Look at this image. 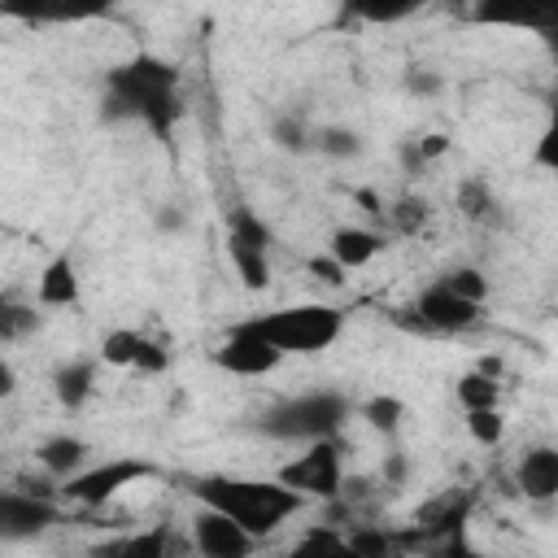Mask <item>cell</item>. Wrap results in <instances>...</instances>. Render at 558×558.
<instances>
[{
  "instance_id": "obj_1",
  "label": "cell",
  "mask_w": 558,
  "mask_h": 558,
  "mask_svg": "<svg viewBox=\"0 0 558 558\" xmlns=\"http://www.w3.org/2000/svg\"><path fill=\"white\" fill-rule=\"evenodd\" d=\"M183 74L166 57L135 52L105 70L100 83V122H140L166 153H174V131L183 122Z\"/></svg>"
},
{
  "instance_id": "obj_2",
  "label": "cell",
  "mask_w": 558,
  "mask_h": 558,
  "mask_svg": "<svg viewBox=\"0 0 558 558\" xmlns=\"http://www.w3.org/2000/svg\"><path fill=\"white\" fill-rule=\"evenodd\" d=\"M183 484H187V493L201 506H214V510L231 514L257 541L275 536L288 519H296L310 506V497L296 493L292 484H283L279 475L275 480H248V475H222V471H214V475H187Z\"/></svg>"
},
{
  "instance_id": "obj_3",
  "label": "cell",
  "mask_w": 558,
  "mask_h": 558,
  "mask_svg": "<svg viewBox=\"0 0 558 558\" xmlns=\"http://www.w3.org/2000/svg\"><path fill=\"white\" fill-rule=\"evenodd\" d=\"M353 414V401L336 388H310V392H296V397H283L275 401L270 410H262L248 432L266 436V440H296V445H310V440H327V436H340V427L349 423Z\"/></svg>"
},
{
  "instance_id": "obj_4",
  "label": "cell",
  "mask_w": 558,
  "mask_h": 558,
  "mask_svg": "<svg viewBox=\"0 0 558 558\" xmlns=\"http://www.w3.org/2000/svg\"><path fill=\"white\" fill-rule=\"evenodd\" d=\"M257 336H266L283 357H314L331 349L344 331V310L327 301H301V305H279L253 318H240Z\"/></svg>"
},
{
  "instance_id": "obj_5",
  "label": "cell",
  "mask_w": 558,
  "mask_h": 558,
  "mask_svg": "<svg viewBox=\"0 0 558 558\" xmlns=\"http://www.w3.org/2000/svg\"><path fill=\"white\" fill-rule=\"evenodd\" d=\"M471 510H475V493L471 488H462V484L440 488L436 497H427L414 510L410 527L392 532V541H397V549H432L436 554L445 541L462 536V527L471 523Z\"/></svg>"
},
{
  "instance_id": "obj_6",
  "label": "cell",
  "mask_w": 558,
  "mask_h": 558,
  "mask_svg": "<svg viewBox=\"0 0 558 558\" xmlns=\"http://www.w3.org/2000/svg\"><path fill=\"white\" fill-rule=\"evenodd\" d=\"M270 244H275L270 222L257 209L240 205L227 214V257L248 292H262L270 283Z\"/></svg>"
},
{
  "instance_id": "obj_7",
  "label": "cell",
  "mask_w": 558,
  "mask_h": 558,
  "mask_svg": "<svg viewBox=\"0 0 558 558\" xmlns=\"http://www.w3.org/2000/svg\"><path fill=\"white\" fill-rule=\"evenodd\" d=\"M153 475H157V466L148 458H109V462L83 466L70 480H61V497L83 506V510H96V506L113 501L122 488H131L140 480H153Z\"/></svg>"
},
{
  "instance_id": "obj_8",
  "label": "cell",
  "mask_w": 558,
  "mask_h": 558,
  "mask_svg": "<svg viewBox=\"0 0 558 558\" xmlns=\"http://www.w3.org/2000/svg\"><path fill=\"white\" fill-rule=\"evenodd\" d=\"M283 484H292L296 493H305L310 501H331L340 497L344 488V466H340V436H327V440H310L305 453H296L292 462H283L275 471Z\"/></svg>"
},
{
  "instance_id": "obj_9",
  "label": "cell",
  "mask_w": 558,
  "mask_h": 558,
  "mask_svg": "<svg viewBox=\"0 0 558 558\" xmlns=\"http://www.w3.org/2000/svg\"><path fill=\"white\" fill-rule=\"evenodd\" d=\"M414 323L423 327V331H440V336H462V331H471V327H480V318H484V305L480 301H466V296H458L453 288H445L440 279H432L418 296H414Z\"/></svg>"
},
{
  "instance_id": "obj_10",
  "label": "cell",
  "mask_w": 558,
  "mask_h": 558,
  "mask_svg": "<svg viewBox=\"0 0 558 558\" xmlns=\"http://www.w3.org/2000/svg\"><path fill=\"white\" fill-rule=\"evenodd\" d=\"M279 362H283V353H279L266 336H257L253 327H244V323H235V327L227 331V340L214 349V366L227 371V375H235V379L270 375Z\"/></svg>"
},
{
  "instance_id": "obj_11",
  "label": "cell",
  "mask_w": 558,
  "mask_h": 558,
  "mask_svg": "<svg viewBox=\"0 0 558 558\" xmlns=\"http://www.w3.org/2000/svg\"><path fill=\"white\" fill-rule=\"evenodd\" d=\"M61 519L52 497H35L26 488H0V541L17 545V541H35L44 536L52 523Z\"/></svg>"
},
{
  "instance_id": "obj_12",
  "label": "cell",
  "mask_w": 558,
  "mask_h": 558,
  "mask_svg": "<svg viewBox=\"0 0 558 558\" xmlns=\"http://www.w3.org/2000/svg\"><path fill=\"white\" fill-rule=\"evenodd\" d=\"M475 26H501V31H532L549 35L558 31V0H471Z\"/></svg>"
},
{
  "instance_id": "obj_13",
  "label": "cell",
  "mask_w": 558,
  "mask_h": 558,
  "mask_svg": "<svg viewBox=\"0 0 558 558\" xmlns=\"http://www.w3.org/2000/svg\"><path fill=\"white\" fill-rule=\"evenodd\" d=\"M126 0H0V13L31 26H65V22H96L122 9Z\"/></svg>"
},
{
  "instance_id": "obj_14",
  "label": "cell",
  "mask_w": 558,
  "mask_h": 558,
  "mask_svg": "<svg viewBox=\"0 0 558 558\" xmlns=\"http://www.w3.org/2000/svg\"><path fill=\"white\" fill-rule=\"evenodd\" d=\"M192 545H196V554H205V558H244V554H253L262 541H257L248 527H240L231 514H222V510H214V506H201V510L192 514Z\"/></svg>"
},
{
  "instance_id": "obj_15",
  "label": "cell",
  "mask_w": 558,
  "mask_h": 558,
  "mask_svg": "<svg viewBox=\"0 0 558 558\" xmlns=\"http://www.w3.org/2000/svg\"><path fill=\"white\" fill-rule=\"evenodd\" d=\"M514 493L532 506L558 501V445H532L523 449L514 466Z\"/></svg>"
},
{
  "instance_id": "obj_16",
  "label": "cell",
  "mask_w": 558,
  "mask_h": 558,
  "mask_svg": "<svg viewBox=\"0 0 558 558\" xmlns=\"http://www.w3.org/2000/svg\"><path fill=\"white\" fill-rule=\"evenodd\" d=\"M35 301L44 310H78L83 301V279H78V266L70 253H52L39 270V283H35Z\"/></svg>"
},
{
  "instance_id": "obj_17",
  "label": "cell",
  "mask_w": 558,
  "mask_h": 558,
  "mask_svg": "<svg viewBox=\"0 0 558 558\" xmlns=\"http://www.w3.org/2000/svg\"><path fill=\"white\" fill-rule=\"evenodd\" d=\"M453 209H458L466 222H475V227H506V222H510L501 196H497L493 183L480 179V174L458 179V187H453Z\"/></svg>"
},
{
  "instance_id": "obj_18",
  "label": "cell",
  "mask_w": 558,
  "mask_h": 558,
  "mask_svg": "<svg viewBox=\"0 0 558 558\" xmlns=\"http://www.w3.org/2000/svg\"><path fill=\"white\" fill-rule=\"evenodd\" d=\"M100 353L96 357H70V362H61L57 371H52V397H57V405L61 410H83L87 401H92V392H96V375H100Z\"/></svg>"
},
{
  "instance_id": "obj_19",
  "label": "cell",
  "mask_w": 558,
  "mask_h": 558,
  "mask_svg": "<svg viewBox=\"0 0 558 558\" xmlns=\"http://www.w3.org/2000/svg\"><path fill=\"white\" fill-rule=\"evenodd\" d=\"M87 458H92V445H87L83 436H70V432L44 436V440L35 445V462H39L48 475H57V480H70L74 471H83Z\"/></svg>"
},
{
  "instance_id": "obj_20",
  "label": "cell",
  "mask_w": 558,
  "mask_h": 558,
  "mask_svg": "<svg viewBox=\"0 0 558 558\" xmlns=\"http://www.w3.org/2000/svg\"><path fill=\"white\" fill-rule=\"evenodd\" d=\"M327 253L344 270H362L366 262H375L384 253V235L375 227H336L331 240H327Z\"/></svg>"
},
{
  "instance_id": "obj_21",
  "label": "cell",
  "mask_w": 558,
  "mask_h": 558,
  "mask_svg": "<svg viewBox=\"0 0 558 558\" xmlns=\"http://www.w3.org/2000/svg\"><path fill=\"white\" fill-rule=\"evenodd\" d=\"M174 549L170 532L166 527H153V532H131V536H118V541H100L92 554L100 558H113V554H126V558H166Z\"/></svg>"
},
{
  "instance_id": "obj_22",
  "label": "cell",
  "mask_w": 558,
  "mask_h": 558,
  "mask_svg": "<svg viewBox=\"0 0 558 558\" xmlns=\"http://www.w3.org/2000/svg\"><path fill=\"white\" fill-rule=\"evenodd\" d=\"M44 305L39 301H17V296H4L0 301V344H17L26 336H35L44 327Z\"/></svg>"
},
{
  "instance_id": "obj_23",
  "label": "cell",
  "mask_w": 558,
  "mask_h": 558,
  "mask_svg": "<svg viewBox=\"0 0 558 558\" xmlns=\"http://www.w3.org/2000/svg\"><path fill=\"white\" fill-rule=\"evenodd\" d=\"M427 4L432 0H344V13L357 22H375V26H397Z\"/></svg>"
},
{
  "instance_id": "obj_24",
  "label": "cell",
  "mask_w": 558,
  "mask_h": 558,
  "mask_svg": "<svg viewBox=\"0 0 558 558\" xmlns=\"http://www.w3.org/2000/svg\"><path fill=\"white\" fill-rule=\"evenodd\" d=\"M453 401H458L462 410H488V405L501 401V379H497V375H484V371L475 366V371H466V375L453 379Z\"/></svg>"
},
{
  "instance_id": "obj_25",
  "label": "cell",
  "mask_w": 558,
  "mask_h": 558,
  "mask_svg": "<svg viewBox=\"0 0 558 558\" xmlns=\"http://www.w3.org/2000/svg\"><path fill=\"white\" fill-rule=\"evenodd\" d=\"M357 418L371 427V432H379V436H397L401 432V418H405V401L401 397H392V392H375V397H366L362 405H357Z\"/></svg>"
},
{
  "instance_id": "obj_26",
  "label": "cell",
  "mask_w": 558,
  "mask_h": 558,
  "mask_svg": "<svg viewBox=\"0 0 558 558\" xmlns=\"http://www.w3.org/2000/svg\"><path fill=\"white\" fill-rule=\"evenodd\" d=\"M366 144H362V135L353 131V126H344V122H323V126H314V153H323V157H331V161H349V157H357Z\"/></svg>"
},
{
  "instance_id": "obj_27",
  "label": "cell",
  "mask_w": 558,
  "mask_h": 558,
  "mask_svg": "<svg viewBox=\"0 0 558 558\" xmlns=\"http://www.w3.org/2000/svg\"><path fill=\"white\" fill-rule=\"evenodd\" d=\"M270 140L283 153H314V126L305 122V113H275L270 118Z\"/></svg>"
},
{
  "instance_id": "obj_28",
  "label": "cell",
  "mask_w": 558,
  "mask_h": 558,
  "mask_svg": "<svg viewBox=\"0 0 558 558\" xmlns=\"http://www.w3.org/2000/svg\"><path fill=\"white\" fill-rule=\"evenodd\" d=\"M427 218H432V205H427L423 196H414V192L397 196V201L388 205V214H384V222H388L397 235H418V231L427 227Z\"/></svg>"
},
{
  "instance_id": "obj_29",
  "label": "cell",
  "mask_w": 558,
  "mask_h": 558,
  "mask_svg": "<svg viewBox=\"0 0 558 558\" xmlns=\"http://www.w3.org/2000/svg\"><path fill=\"white\" fill-rule=\"evenodd\" d=\"M344 549L349 554H366V558H388L392 549H397V541H392V532L379 523H357V527H349L344 532Z\"/></svg>"
},
{
  "instance_id": "obj_30",
  "label": "cell",
  "mask_w": 558,
  "mask_h": 558,
  "mask_svg": "<svg viewBox=\"0 0 558 558\" xmlns=\"http://www.w3.org/2000/svg\"><path fill=\"white\" fill-rule=\"evenodd\" d=\"M140 340L144 331H131V327H113L100 336V362L105 366H135V353H140Z\"/></svg>"
},
{
  "instance_id": "obj_31",
  "label": "cell",
  "mask_w": 558,
  "mask_h": 558,
  "mask_svg": "<svg viewBox=\"0 0 558 558\" xmlns=\"http://www.w3.org/2000/svg\"><path fill=\"white\" fill-rule=\"evenodd\" d=\"M466 418V436L475 440V445H484V449H497L501 440H506V414L497 410V405H488V410H462Z\"/></svg>"
},
{
  "instance_id": "obj_32",
  "label": "cell",
  "mask_w": 558,
  "mask_h": 558,
  "mask_svg": "<svg viewBox=\"0 0 558 558\" xmlns=\"http://www.w3.org/2000/svg\"><path fill=\"white\" fill-rule=\"evenodd\" d=\"M445 288H453L458 296H466V301H488V275L480 270V266H449L445 275H436Z\"/></svg>"
},
{
  "instance_id": "obj_33",
  "label": "cell",
  "mask_w": 558,
  "mask_h": 558,
  "mask_svg": "<svg viewBox=\"0 0 558 558\" xmlns=\"http://www.w3.org/2000/svg\"><path fill=\"white\" fill-rule=\"evenodd\" d=\"M532 161H536L541 170L558 174V100H554V105H549V113H545V126H541L536 148H532Z\"/></svg>"
},
{
  "instance_id": "obj_34",
  "label": "cell",
  "mask_w": 558,
  "mask_h": 558,
  "mask_svg": "<svg viewBox=\"0 0 558 558\" xmlns=\"http://www.w3.org/2000/svg\"><path fill=\"white\" fill-rule=\"evenodd\" d=\"M401 87H405L410 96H418V100H432V96H440V92H445V74H440V70H432V65H405Z\"/></svg>"
},
{
  "instance_id": "obj_35",
  "label": "cell",
  "mask_w": 558,
  "mask_h": 558,
  "mask_svg": "<svg viewBox=\"0 0 558 558\" xmlns=\"http://www.w3.org/2000/svg\"><path fill=\"white\" fill-rule=\"evenodd\" d=\"M314 549H344V532H336V523H318V527H305L301 541L292 545V554H314Z\"/></svg>"
},
{
  "instance_id": "obj_36",
  "label": "cell",
  "mask_w": 558,
  "mask_h": 558,
  "mask_svg": "<svg viewBox=\"0 0 558 558\" xmlns=\"http://www.w3.org/2000/svg\"><path fill=\"white\" fill-rule=\"evenodd\" d=\"M166 366H170V349L144 336V340H140V353H135V366H131V371H140V375H161Z\"/></svg>"
},
{
  "instance_id": "obj_37",
  "label": "cell",
  "mask_w": 558,
  "mask_h": 558,
  "mask_svg": "<svg viewBox=\"0 0 558 558\" xmlns=\"http://www.w3.org/2000/svg\"><path fill=\"white\" fill-rule=\"evenodd\" d=\"M379 480H384V488H388V493L405 488V480H410V458H405L401 449H388V453H384V462H379Z\"/></svg>"
},
{
  "instance_id": "obj_38",
  "label": "cell",
  "mask_w": 558,
  "mask_h": 558,
  "mask_svg": "<svg viewBox=\"0 0 558 558\" xmlns=\"http://www.w3.org/2000/svg\"><path fill=\"white\" fill-rule=\"evenodd\" d=\"M305 266H310V275H314L318 283H327V288H340V283H344V275H349L331 253H318V257H310Z\"/></svg>"
},
{
  "instance_id": "obj_39",
  "label": "cell",
  "mask_w": 558,
  "mask_h": 558,
  "mask_svg": "<svg viewBox=\"0 0 558 558\" xmlns=\"http://www.w3.org/2000/svg\"><path fill=\"white\" fill-rule=\"evenodd\" d=\"M153 227L161 231V235H179V231H187V209L183 205H157V214H153Z\"/></svg>"
},
{
  "instance_id": "obj_40",
  "label": "cell",
  "mask_w": 558,
  "mask_h": 558,
  "mask_svg": "<svg viewBox=\"0 0 558 558\" xmlns=\"http://www.w3.org/2000/svg\"><path fill=\"white\" fill-rule=\"evenodd\" d=\"M418 153H423L427 166L440 161V157L449 153V135H445V131H427V135H418Z\"/></svg>"
},
{
  "instance_id": "obj_41",
  "label": "cell",
  "mask_w": 558,
  "mask_h": 558,
  "mask_svg": "<svg viewBox=\"0 0 558 558\" xmlns=\"http://www.w3.org/2000/svg\"><path fill=\"white\" fill-rule=\"evenodd\" d=\"M397 157H401V170H405V174L427 170V161H423V153H418V135H405L401 148H397Z\"/></svg>"
},
{
  "instance_id": "obj_42",
  "label": "cell",
  "mask_w": 558,
  "mask_h": 558,
  "mask_svg": "<svg viewBox=\"0 0 558 558\" xmlns=\"http://www.w3.org/2000/svg\"><path fill=\"white\" fill-rule=\"evenodd\" d=\"M13 388H17V375H13V362L4 357L0 362V397H13Z\"/></svg>"
},
{
  "instance_id": "obj_43",
  "label": "cell",
  "mask_w": 558,
  "mask_h": 558,
  "mask_svg": "<svg viewBox=\"0 0 558 558\" xmlns=\"http://www.w3.org/2000/svg\"><path fill=\"white\" fill-rule=\"evenodd\" d=\"M480 371H484V375H497V379H501V357H480Z\"/></svg>"
}]
</instances>
